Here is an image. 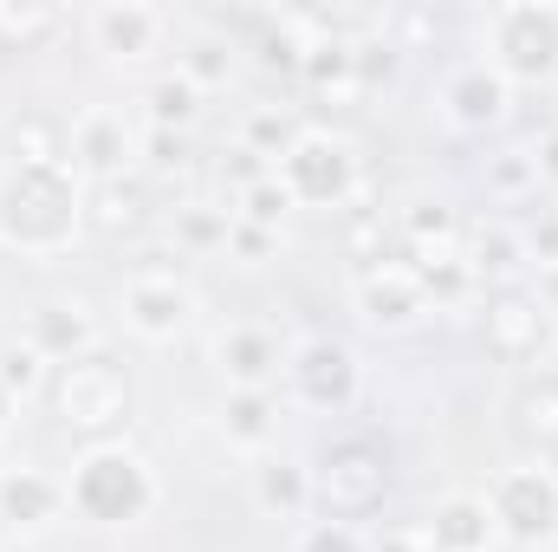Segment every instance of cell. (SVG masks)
Returning <instances> with one entry per match:
<instances>
[{
	"label": "cell",
	"instance_id": "6da1fadb",
	"mask_svg": "<svg viewBox=\"0 0 558 552\" xmlns=\"http://www.w3.org/2000/svg\"><path fill=\"white\" fill-rule=\"evenodd\" d=\"M92 228V182L72 163H0V248L65 261Z\"/></svg>",
	"mask_w": 558,
	"mask_h": 552
},
{
	"label": "cell",
	"instance_id": "7a4b0ae2",
	"mask_svg": "<svg viewBox=\"0 0 558 552\" xmlns=\"http://www.w3.org/2000/svg\"><path fill=\"white\" fill-rule=\"evenodd\" d=\"M65 507L85 527H143L162 507V481H156L143 448L92 442V448H78V461L65 475Z\"/></svg>",
	"mask_w": 558,
	"mask_h": 552
},
{
	"label": "cell",
	"instance_id": "3957f363",
	"mask_svg": "<svg viewBox=\"0 0 558 552\" xmlns=\"http://www.w3.org/2000/svg\"><path fill=\"white\" fill-rule=\"evenodd\" d=\"M474 59L494 65L513 92H539L558 79V0H494L474 20Z\"/></svg>",
	"mask_w": 558,
	"mask_h": 552
},
{
	"label": "cell",
	"instance_id": "277c9868",
	"mask_svg": "<svg viewBox=\"0 0 558 552\" xmlns=\"http://www.w3.org/2000/svg\"><path fill=\"white\" fill-rule=\"evenodd\" d=\"M46 391H52V416H59L72 435H85V448H92V442H124V422L137 410V384H131V371H124L118 358L92 351V358L52 371Z\"/></svg>",
	"mask_w": 558,
	"mask_h": 552
},
{
	"label": "cell",
	"instance_id": "5b68a950",
	"mask_svg": "<svg viewBox=\"0 0 558 552\" xmlns=\"http://www.w3.org/2000/svg\"><path fill=\"white\" fill-rule=\"evenodd\" d=\"M274 182L286 189L292 208H344L364 182L357 143L325 131V124H299V137L286 143V156L274 163Z\"/></svg>",
	"mask_w": 558,
	"mask_h": 552
},
{
	"label": "cell",
	"instance_id": "8992f818",
	"mask_svg": "<svg viewBox=\"0 0 558 552\" xmlns=\"http://www.w3.org/2000/svg\"><path fill=\"white\" fill-rule=\"evenodd\" d=\"M487 514H494V540L520 552H546L558 540V468L546 455L507 461L487 481Z\"/></svg>",
	"mask_w": 558,
	"mask_h": 552
},
{
	"label": "cell",
	"instance_id": "52a82bcc",
	"mask_svg": "<svg viewBox=\"0 0 558 552\" xmlns=\"http://www.w3.org/2000/svg\"><path fill=\"white\" fill-rule=\"evenodd\" d=\"M279 384H286L292 404H305V410L344 416L357 404V391H364V371H357V351H351L344 338H299V345L286 351V377H279Z\"/></svg>",
	"mask_w": 558,
	"mask_h": 552
},
{
	"label": "cell",
	"instance_id": "ba28073f",
	"mask_svg": "<svg viewBox=\"0 0 558 552\" xmlns=\"http://www.w3.org/2000/svg\"><path fill=\"white\" fill-rule=\"evenodd\" d=\"M481 338L500 364H539L558 345V319L520 286H500V292H481Z\"/></svg>",
	"mask_w": 558,
	"mask_h": 552
},
{
	"label": "cell",
	"instance_id": "9c48e42d",
	"mask_svg": "<svg viewBox=\"0 0 558 552\" xmlns=\"http://www.w3.org/2000/svg\"><path fill=\"white\" fill-rule=\"evenodd\" d=\"M312 494H318L325 514H338V520L377 514L384 494H390V461H384V448H377V442H331V455H325L318 475H312Z\"/></svg>",
	"mask_w": 558,
	"mask_h": 552
},
{
	"label": "cell",
	"instance_id": "30bf717a",
	"mask_svg": "<svg viewBox=\"0 0 558 552\" xmlns=\"http://www.w3.org/2000/svg\"><path fill=\"white\" fill-rule=\"evenodd\" d=\"M118 312H124V332L143 345H175L189 325H195V286L169 267H137V274L118 286Z\"/></svg>",
	"mask_w": 558,
	"mask_h": 552
},
{
	"label": "cell",
	"instance_id": "8fae6325",
	"mask_svg": "<svg viewBox=\"0 0 558 552\" xmlns=\"http://www.w3.org/2000/svg\"><path fill=\"white\" fill-rule=\"evenodd\" d=\"M137 156H143V137L131 131V118L111 111V105H85V111L72 118V131H65V163H72L92 189L137 176Z\"/></svg>",
	"mask_w": 558,
	"mask_h": 552
},
{
	"label": "cell",
	"instance_id": "7c38bea8",
	"mask_svg": "<svg viewBox=\"0 0 558 552\" xmlns=\"http://www.w3.org/2000/svg\"><path fill=\"white\" fill-rule=\"evenodd\" d=\"M351 312H357V325H371V332H416L435 305H428V286H422V274L403 254H397V261L377 254L364 274L351 279Z\"/></svg>",
	"mask_w": 558,
	"mask_h": 552
},
{
	"label": "cell",
	"instance_id": "4fadbf2b",
	"mask_svg": "<svg viewBox=\"0 0 558 552\" xmlns=\"http://www.w3.org/2000/svg\"><path fill=\"white\" fill-rule=\"evenodd\" d=\"M435 118L461 137H481V131H500L513 118V85L481 65V59H461L441 85H435Z\"/></svg>",
	"mask_w": 558,
	"mask_h": 552
},
{
	"label": "cell",
	"instance_id": "5bb4252c",
	"mask_svg": "<svg viewBox=\"0 0 558 552\" xmlns=\"http://www.w3.org/2000/svg\"><path fill=\"white\" fill-rule=\"evenodd\" d=\"M286 338H279L274 325H260V319H234V325H221L215 332V345H208V358H215V377L228 384V391H274L279 377H286Z\"/></svg>",
	"mask_w": 558,
	"mask_h": 552
},
{
	"label": "cell",
	"instance_id": "9a60e30c",
	"mask_svg": "<svg viewBox=\"0 0 558 552\" xmlns=\"http://www.w3.org/2000/svg\"><path fill=\"white\" fill-rule=\"evenodd\" d=\"M20 345H33L52 371H65V364H78V358H92V351L105 345V325H98V312H92L85 292H72V299H39V305L26 312Z\"/></svg>",
	"mask_w": 558,
	"mask_h": 552
},
{
	"label": "cell",
	"instance_id": "2e32d148",
	"mask_svg": "<svg viewBox=\"0 0 558 552\" xmlns=\"http://www.w3.org/2000/svg\"><path fill=\"white\" fill-rule=\"evenodd\" d=\"M59 514H72L59 475H46L33 461H7L0 468V527H7V540H39Z\"/></svg>",
	"mask_w": 558,
	"mask_h": 552
},
{
	"label": "cell",
	"instance_id": "e0dca14e",
	"mask_svg": "<svg viewBox=\"0 0 558 552\" xmlns=\"http://www.w3.org/2000/svg\"><path fill=\"white\" fill-rule=\"evenodd\" d=\"M403 261L422 279L448 274V267H468V221L448 208V202H416L403 215Z\"/></svg>",
	"mask_w": 558,
	"mask_h": 552
},
{
	"label": "cell",
	"instance_id": "ac0fdd59",
	"mask_svg": "<svg viewBox=\"0 0 558 552\" xmlns=\"http://www.w3.org/2000/svg\"><path fill=\"white\" fill-rule=\"evenodd\" d=\"M247 501H254V514L260 520H279V527H299L305 514H312V468H299L292 455H279V448H267V455H254L247 461Z\"/></svg>",
	"mask_w": 558,
	"mask_h": 552
},
{
	"label": "cell",
	"instance_id": "d6986e66",
	"mask_svg": "<svg viewBox=\"0 0 558 552\" xmlns=\"http://www.w3.org/2000/svg\"><path fill=\"white\" fill-rule=\"evenodd\" d=\"M92 33H98V46H105L118 65H143V59L162 52V39H169V13L149 7V0H111V7L92 13Z\"/></svg>",
	"mask_w": 558,
	"mask_h": 552
},
{
	"label": "cell",
	"instance_id": "ffe728a7",
	"mask_svg": "<svg viewBox=\"0 0 558 552\" xmlns=\"http://www.w3.org/2000/svg\"><path fill=\"white\" fill-rule=\"evenodd\" d=\"M422 540L428 552H494V514H487V494L461 488V494H441L422 520Z\"/></svg>",
	"mask_w": 558,
	"mask_h": 552
},
{
	"label": "cell",
	"instance_id": "44dd1931",
	"mask_svg": "<svg viewBox=\"0 0 558 552\" xmlns=\"http://www.w3.org/2000/svg\"><path fill=\"white\" fill-rule=\"evenodd\" d=\"M468 274L481 279V292L520 286V274H533L520 228H507V221H468Z\"/></svg>",
	"mask_w": 558,
	"mask_h": 552
},
{
	"label": "cell",
	"instance_id": "7402d4cb",
	"mask_svg": "<svg viewBox=\"0 0 558 552\" xmlns=\"http://www.w3.org/2000/svg\"><path fill=\"white\" fill-rule=\"evenodd\" d=\"M279 391H228V404H221V442L234 448V455H267L279 442Z\"/></svg>",
	"mask_w": 558,
	"mask_h": 552
},
{
	"label": "cell",
	"instance_id": "603a6c76",
	"mask_svg": "<svg viewBox=\"0 0 558 552\" xmlns=\"http://www.w3.org/2000/svg\"><path fill=\"white\" fill-rule=\"evenodd\" d=\"M299 85H305L312 98H325V105H351V98L364 92V79H357V46H344V39H305Z\"/></svg>",
	"mask_w": 558,
	"mask_h": 552
},
{
	"label": "cell",
	"instance_id": "cb8c5ba5",
	"mask_svg": "<svg viewBox=\"0 0 558 552\" xmlns=\"http://www.w3.org/2000/svg\"><path fill=\"white\" fill-rule=\"evenodd\" d=\"M513 429L533 455H558V371H533L513 397Z\"/></svg>",
	"mask_w": 558,
	"mask_h": 552
},
{
	"label": "cell",
	"instance_id": "d4e9b609",
	"mask_svg": "<svg viewBox=\"0 0 558 552\" xmlns=\"http://www.w3.org/2000/svg\"><path fill=\"white\" fill-rule=\"evenodd\" d=\"M234 208L228 202H175V248L182 254H228Z\"/></svg>",
	"mask_w": 558,
	"mask_h": 552
},
{
	"label": "cell",
	"instance_id": "484cf974",
	"mask_svg": "<svg viewBox=\"0 0 558 552\" xmlns=\"http://www.w3.org/2000/svg\"><path fill=\"white\" fill-rule=\"evenodd\" d=\"M0 163H65V124H59V118H39V111L13 118Z\"/></svg>",
	"mask_w": 558,
	"mask_h": 552
},
{
	"label": "cell",
	"instance_id": "4316f807",
	"mask_svg": "<svg viewBox=\"0 0 558 552\" xmlns=\"http://www.w3.org/2000/svg\"><path fill=\"white\" fill-rule=\"evenodd\" d=\"M143 111H149V131H189L195 124V111H202V92L182 79V72H162L156 85H149V98H143Z\"/></svg>",
	"mask_w": 558,
	"mask_h": 552
},
{
	"label": "cell",
	"instance_id": "83f0119b",
	"mask_svg": "<svg viewBox=\"0 0 558 552\" xmlns=\"http://www.w3.org/2000/svg\"><path fill=\"white\" fill-rule=\"evenodd\" d=\"M143 208H149L143 176H124V182L92 189V228H105V235H131V228L143 221Z\"/></svg>",
	"mask_w": 558,
	"mask_h": 552
},
{
	"label": "cell",
	"instance_id": "f1b7e54d",
	"mask_svg": "<svg viewBox=\"0 0 558 552\" xmlns=\"http://www.w3.org/2000/svg\"><path fill=\"white\" fill-rule=\"evenodd\" d=\"M175 72H182L195 92H215V85H228V79H234V46H228V39H215V33H202V39H189V46L175 52Z\"/></svg>",
	"mask_w": 558,
	"mask_h": 552
},
{
	"label": "cell",
	"instance_id": "f546056e",
	"mask_svg": "<svg viewBox=\"0 0 558 552\" xmlns=\"http://www.w3.org/2000/svg\"><path fill=\"white\" fill-rule=\"evenodd\" d=\"M286 552H377V533H364L357 520L325 514V520H299Z\"/></svg>",
	"mask_w": 558,
	"mask_h": 552
},
{
	"label": "cell",
	"instance_id": "4dcf8cb0",
	"mask_svg": "<svg viewBox=\"0 0 558 552\" xmlns=\"http://www.w3.org/2000/svg\"><path fill=\"white\" fill-rule=\"evenodd\" d=\"M292 137H299V124H292L279 105H247V111H241V137H234V143H241V149H254V156H267V163H279Z\"/></svg>",
	"mask_w": 558,
	"mask_h": 552
},
{
	"label": "cell",
	"instance_id": "1f68e13d",
	"mask_svg": "<svg viewBox=\"0 0 558 552\" xmlns=\"http://www.w3.org/2000/svg\"><path fill=\"white\" fill-rule=\"evenodd\" d=\"M546 182H539V163H533V149H500L494 163H487V195L494 202H526V195H539Z\"/></svg>",
	"mask_w": 558,
	"mask_h": 552
},
{
	"label": "cell",
	"instance_id": "d6a6232c",
	"mask_svg": "<svg viewBox=\"0 0 558 552\" xmlns=\"http://www.w3.org/2000/svg\"><path fill=\"white\" fill-rule=\"evenodd\" d=\"M0 384H7L20 404H33V397L52 384V364H46L33 345H20V338H13V345H0Z\"/></svg>",
	"mask_w": 558,
	"mask_h": 552
},
{
	"label": "cell",
	"instance_id": "836d02e7",
	"mask_svg": "<svg viewBox=\"0 0 558 552\" xmlns=\"http://www.w3.org/2000/svg\"><path fill=\"white\" fill-rule=\"evenodd\" d=\"M228 208H234V221H247V228H267V235H279V221L292 215V202H286V189H279L274 176H267V182H254V189H241Z\"/></svg>",
	"mask_w": 558,
	"mask_h": 552
},
{
	"label": "cell",
	"instance_id": "e575fe53",
	"mask_svg": "<svg viewBox=\"0 0 558 552\" xmlns=\"http://www.w3.org/2000/svg\"><path fill=\"white\" fill-rule=\"evenodd\" d=\"M59 7H7L0 0V39L7 46H33V39H46V33H59Z\"/></svg>",
	"mask_w": 558,
	"mask_h": 552
},
{
	"label": "cell",
	"instance_id": "d590c367",
	"mask_svg": "<svg viewBox=\"0 0 558 552\" xmlns=\"http://www.w3.org/2000/svg\"><path fill=\"white\" fill-rule=\"evenodd\" d=\"M397 65H403V46H397V39H364V46H357V79H364V92H371V85H390Z\"/></svg>",
	"mask_w": 558,
	"mask_h": 552
},
{
	"label": "cell",
	"instance_id": "8d00e7d4",
	"mask_svg": "<svg viewBox=\"0 0 558 552\" xmlns=\"http://www.w3.org/2000/svg\"><path fill=\"white\" fill-rule=\"evenodd\" d=\"M267 176H274V163H267V156H254V149H241V143L221 156V182H234V195H241V189H254V182H267Z\"/></svg>",
	"mask_w": 558,
	"mask_h": 552
},
{
	"label": "cell",
	"instance_id": "74e56055",
	"mask_svg": "<svg viewBox=\"0 0 558 552\" xmlns=\"http://www.w3.org/2000/svg\"><path fill=\"white\" fill-rule=\"evenodd\" d=\"M143 163H149V169H182V163H189V143L175 137V131H149V137H143Z\"/></svg>",
	"mask_w": 558,
	"mask_h": 552
},
{
	"label": "cell",
	"instance_id": "f35d334b",
	"mask_svg": "<svg viewBox=\"0 0 558 552\" xmlns=\"http://www.w3.org/2000/svg\"><path fill=\"white\" fill-rule=\"evenodd\" d=\"M274 241H279V235L247 228V221H234V228H228V254H234V261H267V254H274Z\"/></svg>",
	"mask_w": 558,
	"mask_h": 552
},
{
	"label": "cell",
	"instance_id": "ab89813d",
	"mask_svg": "<svg viewBox=\"0 0 558 552\" xmlns=\"http://www.w3.org/2000/svg\"><path fill=\"white\" fill-rule=\"evenodd\" d=\"M526 292H533V299H539V305H546V312L558 319V261H553V267H533Z\"/></svg>",
	"mask_w": 558,
	"mask_h": 552
},
{
	"label": "cell",
	"instance_id": "60d3db41",
	"mask_svg": "<svg viewBox=\"0 0 558 552\" xmlns=\"http://www.w3.org/2000/svg\"><path fill=\"white\" fill-rule=\"evenodd\" d=\"M533 163H539V182H558V131H546L539 143H526Z\"/></svg>",
	"mask_w": 558,
	"mask_h": 552
},
{
	"label": "cell",
	"instance_id": "b9f144b4",
	"mask_svg": "<svg viewBox=\"0 0 558 552\" xmlns=\"http://www.w3.org/2000/svg\"><path fill=\"white\" fill-rule=\"evenodd\" d=\"M20 410H26V404H20V397H13V391L0 384V442H7L13 429H20Z\"/></svg>",
	"mask_w": 558,
	"mask_h": 552
},
{
	"label": "cell",
	"instance_id": "7bdbcfd3",
	"mask_svg": "<svg viewBox=\"0 0 558 552\" xmlns=\"http://www.w3.org/2000/svg\"><path fill=\"white\" fill-rule=\"evenodd\" d=\"M0 552H46L39 540H0Z\"/></svg>",
	"mask_w": 558,
	"mask_h": 552
}]
</instances>
